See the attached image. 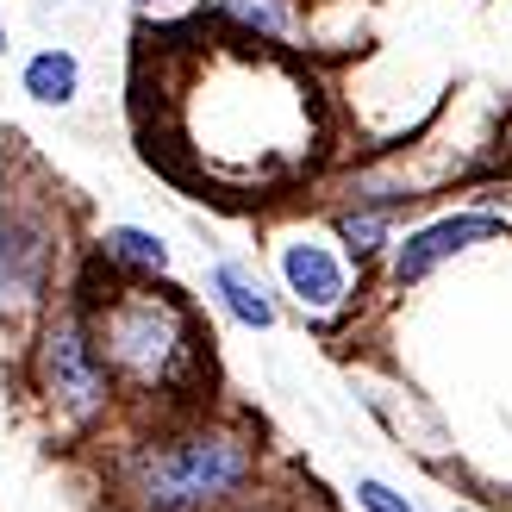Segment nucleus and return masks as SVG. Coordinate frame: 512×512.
I'll use <instances>...</instances> for the list:
<instances>
[{"mask_svg":"<svg viewBox=\"0 0 512 512\" xmlns=\"http://www.w3.org/2000/svg\"><path fill=\"white\" fill-rule=\"evenodd\" d=\"M88 300V325L100 344L119 400H138L144 413H194L207 406L213 388V338L200 325V306L163 281H125V275H100L88 269L82 281Z\"/></svg>","mask_w":512,"mask_h":512,"instance_id":"f257e3e1","label":"nucleus"},{"mask_svg":"<svg viewBox=\"0 0 512 512\" xmlns=\"http://www.w3.org/2000/svg\"><path fill=\"white\" fill-rule=\"evenodd\" d=\"M263 475V431L238 413H169L113 456L119 512H238Z\"/></svg>","mask_w":512,"mask_h":512,"instance_id":"f03ea898","label":"nucleus"},{"mask_svg":"<svg viewBox=\"0 0 512 512\" xmlns=\"http://www.w3.org/2000/svg\"><path fill=\"white\" fill-rule=\"evenodd\" d=\"M69 213L57 182L25 157L19 138H0V319L25 325L69 281Z\"/></svg>","mask_w":512,"mask_h":512,"instance_id":"7ed1b4c3","label":"nucleus"},{"mask_svg":"<svg viewBox=\"0 0 512 512\" xmlns=\"http://www.w3.org/2000/svg\"><path fill=\"white\" fill-rule=\"evenodd\" d=\"M25 388H32L50 438H63V444L100 438L107 419L119 413V388H113L107 363H100V344H94V325H88V300H82L75 281L32 319Z\"/></svg>","mask_w":512,"mask_h":512,"instance_id":"20e7f679","label":"nucleus"},{"mask_svg":"<svg viewBox=\"0 0 512 512\" xmlns=\"http://www.w3.org/2000/svg\"><path fill=\"white\" fill-rule=\"evenodd\" d=\"M275 275H281V294L300 306V319L313 331H338L356 313V294H363V269H350L338 238H319V232H281Z\"/></svg>","mask_w":512,"mask_h":512,"instance_id":"39448f33","label":"nucleus"},{"mask_svg":"<svg viewBox=\"0 0 512 512\" xmlns=\"http://www.w3.org/2000/svg\"><path fill=\"white\" fill-rule=\"evenodd\" d=\"M500 238H512V219L488 213V207H456V213H438L425 225H406L394 238V250L381 256V263H388V288L406 294V288H419L425 275H438L444 263H456V256H469L481 244H500Z\"/></svg>","mask_w":512,"mask_h":512,"instance_id":"423d86ee","label":"nucleus"},{"mask_svg":"<svg viewBox=\"0 0 512 512\" xmlns=\"http://www.w3.org/2000/svg\"><path fill=\"white\" fill-rule=\"evenodd\" d=\"M194 25L207 38H232L250 50H300L306 7L300 0H194Z\"/></svg>","mask_w":512,"mask_h":512,"instance_id":"0eeeda50","label":"nucleus"},{"mask_svg":"<svg viewBox=\"0 0 512 512\" xmlns=\"http://www.w3.org/2000/svg\"><path fill=\"white\" fill-rule=\"evenodd\" d=\"M88 269L100 275H125V281H163L175 269V250L150 232V225H100L88 244Z\"/></svg>","mask_w":512,"mask_h":512,"instance_id":"6e6552de","label":"nucleus"},{"mask_svg":"<svg viewBox=\"0 0 512 512\" xmlns=\"http://www.w3.org/2000/svg\"><path fill=\"white\" fill-rule=\"evenodd\" d=\"M207 300L219 306L232 325L244 331H275L281 325V300L263 275H256L250 263H238V256H219V263L207 269Z\"/></svg>","mask_w":512,"mask_h":512,"instance_id":"1a4fd4ad","label":"nucleus"},{"mask_svg":"<svg viewBox=\"0 0 512 512\" xmlns=\"http://www.w3.org/2000/svg\"><path fill=\"white\" fill-rule=\"evenodd\" d=\"M331 238H338V250L350 256L356 269H369V263H381V256L394 250L400 207H394V200H350V207L331 213Z\"/></svg>","mask_w":512,"mask_h":512,"instance_id":"9d476101","label":"nucleus"},{"mask_svg":"<svg viewBox=\"0 0 512 512\" xmlns=\"http://www.w3.org/2000/svg\"><path fill=\"white\" fill-rule=\"evenodd\" d=\"M19 94L32 100V107H50L63 113L82 100V57H75L69 44H38L32 57L19 63Z\"/></svg>","mask_w":512,"mask_h":512,"instance_id":"9b49d317","label":"nucleus"},{"mask_svg":"<svg viewBox=\"0 0 512 512\" xmlns=\"http://www.w3.org/2000/svg\"><path fill=\"white\" fill-rule=\"evenodd\" d=\"M350 500H356V512H425L413 494H400L394 481H381V475H356L350 481Z\"/></svg>","mask_w":512,"mask_h":512,"instance_id":"f8f14e48","label":"nucleus"},{"mask_svg":"<svg viewBox=\"0 0 512 512\" xmlns=\"http://www.w3.org/2000/svg\"><path fill=\"white\" fill-rule=\"evenodd\" d=\"M138 13H169V7H182V0H132Z\"/></svg>","mask_w":512,"mask_h":512,"instance_id":"ddd939ff","label":"nucleus"},{"mask_svg":"<svg viewBox=\"0 0 512 512\" xmlns=\"http://www.w3.org/2000/svg\"><path fill=\"white\" fill-rule=\"evenodd\" d=\"M7 50H13V32H7V19H0V57H7Z\"/></svg>","mask_w":512,"mask_h":512,"instance_id":"4468645a","label":"nucleus"},{"mask_svg":"<svg viewBox=\"0 0 512 512\" xmlns=\"http://www.w3.org/2000/svg\"><path fill=\"white\" fill-rule=\"evenodd\" d=\"M450 512H475V506H450Z\"/></svg>","mask_w":512,"mask_h":512,"instance_id":"2eb2a0df","label":"nucleus"}]
</instances>
